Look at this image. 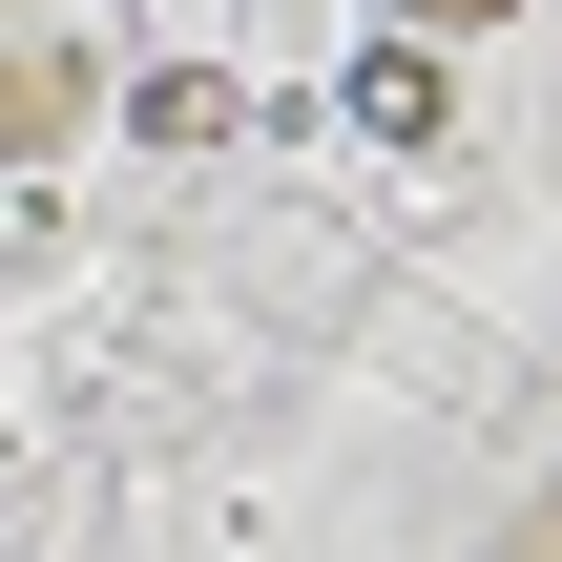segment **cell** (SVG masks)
Listing matches in <instances>:
<instances>
[{
    "mask_svg": "<svg viewBox=\"0 0 562 562\" xmlns=\"http://www.w3.org/2000/svg\"><path fill=\"white\" fill-rule=\"evenodd\" d=\"M396 21H501V0H396Z\"/></svg>",
    "mask_w": 562,
    "mask_h": 562,
    "instance_id": "obj_2",
    "label": "cell"
},
{
    "mask_svg": "<svg viewBox=\"0 0 562 562\" xmlns=\"http://www.w3.org/2000/svg\"><path fill=\"white\" fill-rule=\"evenodd\" d=\"M355 125H375V146H438V63L375 42V63H355Z\"/></svg>",
    "mask_w": 562,
    "mask_h": 562,
    "instance_id": "obj_1",
    "label": "cell"
}]
</instances>
